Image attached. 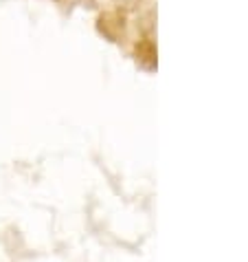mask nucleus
<instances>
[{
    "label": "nucleus",
    "mask_w": 248,
    "mask_h": 262,
    "mask_svg": "<svg viewBox=\"0 0 248 262\" xmlns=\"http://www.w3.org/2000/svg\"><path fill=\"white\" fill-rule=\"evenodd\" d=\"M136 55L141 57V60H145V57H154V49H152L150 42H145V45L136 47Z\"/></svg>",
    "instance_id": "f257e3e1"
}]
</instances>
